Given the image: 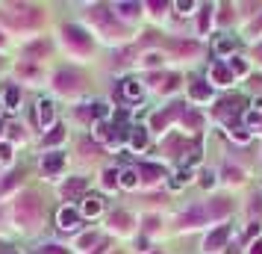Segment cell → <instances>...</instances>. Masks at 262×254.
<instances>
[{
    "label": "cell",
    "mask_w": 262,
    "mask_h": 254,
    "mask_svg": "<svg viewBox=\"0 0 262 254\" xmlns=\"http://www.w3.org/2000/svg\"><path fill=\"white\" fill-rule=\"evenodd\" d=\"M118 183L124 186V189H136V186H139V171L136 169H124L121 171V178H118Z\"/></svg>",
    "instance_id": "18"
},
{
    "label": "cell",
    "mask_w": 262,
    "mask_h": 254,
    "mask_svg": "<svg viewBox=\"0 0 262 254\" xmlns=\"http://www.w3.org/2000/svg\"><path fill=\"white\" fill-rule=\"evenodd\" d=\"M85 189H89V181H85V178H68L65 186H62V195H65L68 201H83Z\"/></svg>",
    "instance_id": "5"
},
{
    "label": "cell",
    "mask_w": 262,
    "mask_h": 254,
    "mask_svg": "<svg viewBox=\"0 0 262 254\" xmlns=\"http://www.w3.org/2000/svg\"><path fill=\"white\" fill-rule=\"evenodd\" d=\"M233 80H236V77H233V71L227 68V62H212V65H209V83L230 86Z\"/></svg>",
    "instance_id": "6"
},
{
    "label": "cell",
    "mask_w": 262,
    "mask_h": 254,
    "mask_svg": "<svg viewBox=\"0 0 262 254\" xmlns=\"http://www.w3.org/2000/svg\"><path fill=\"white\" fill-rule=\"evenodd\" d=\"M177 86H180V77H177V74H171V77L165 80V86H162V92H174Z\"/></svg>",
    "instance_id": "37"
},
{
    "label": "cell",
    "mask_w": 262,
    "mask_h": 254,
    "mask_svg": "<svg viewBox=\"0 0 262 254\" xmlns=\"http://www.w3.org/2000/svg\"><path fill=\"white\" fill-rule=\"evenodd\" d=\"M115 12H121L124 18H133V15H139V3H115Z\"/></svg>",
    "instance_id": "27"
},
{
    "label": "cell",
    "mask_w": 262,
    "mask_h": 254,
    "mask_svg": "<svg viewBox=\"0 0 262 254\" xmlns=\"http://www.w3.org/2000/svg\"><path fill=\"white\" fill-rule=\"evenodd\" d=\"M189 95L194 97V101H209V97H212V86L203 83V80H194V83L189 86Z\"/></svg>",
    "instance_id": "17"
},
{
    "label": "cell",
    "mask_w": 262,
    "mask_h": 254,
    "mask_svg": "<svg viewBox=\"0 0 262 254\" xmlns=\"http://www.w3.org/2000/svg\"><path fill=\"white\" fill-rule=\"evenodd\" d=\"M62 33H65V42H68V45H74L77 50H89V48H92V36L85 33L83 27L68 24L65 30H62Z\"/></svg>",
    "instance_id": "3"
},
{
    "label": "cell",
    "mask_w": 262,
    "mask_h": 254,
    "mask_svg": "<svg viewBox=\"0 0 262 254\" xmlns=\"http://www.w3.org/2000/svg\"><path fill=\"white\" fill-rule=\"evenodd\" d=\"M203 222H206V210L203 207H191L189 213L180 216V225L183 228H194V225H203Z\"/></svg>",
    "instance_id": "13"
},
{
    "label": "cell",
    "mask_w": 262,
    "mask_h": 254,
    "mask_svg": "<svg viewBox=\"0 0 262 254\" xmlns=\"http://www.w3.org/2000/svg\"><path fill=\"white\" fill-rule=\"evenodd\" d=\"M38 254H68V248H62V245H41Z\"/></svg>",
    "instance_id": "36"
},
{
    "label": "cell",
    "mask_w": 262,
    "mask_h": 254,
    "mask_svg": "<svg viewBox=\"0 0 262 254\" xmlns=\"http://www.w3.org/2000/svg\"><path fill=\"white\" fill-rule=\"evenodd\" d=\"M118 178H121V171L106 169L103 171V189H115V186H118Z\"/></svg>",
    "instance_id": "26"
},
{
    "label": "cell",
    "mask_w": 262,
    "mask_h": 254,
    "mask_svg": "<svg viewBox=\"0 0 262 254\" xmlns=\"http://www.w3.org/2000/svg\"><path fill=\"white\" fill-rule=\"evenodd\" d=\"M142 92H144V89H142L139 80H133V77H130V80H124V95H127V97L136 101V97H142Z\"/></svg>",
    "instance_id": "22"
},
{
    "label": "cell",
    "mask_w": 262,
    "mask_h": 254,
    "mask_svg": "<svg viewBox=\"0 0 262 254\" xmlns=\"http://www.w3.org/2000/svg\"><path fill=\"white\" fill-rule=\"evenodd\" d=\"M95 136L100 139V142L118 145V133H112V124H109V121H97V124H95Z\"/></svg>",
    "instance_id": "16"
},
{
    "label": "cell",
    "mask_w": 262,
    "mask_h": 254,
    "mask_svg": "<svg viewBox=\"0 0 262 254\" xmlns=\"http://www.w3.org/2000/svg\"><path fill=\"white\" fill-rule=\"evenodd\" d=\"M56 222H59L62 230H77L80 228V210H74V207H62L59 213H56Z\"/></svg>",
    "instance_id": "9"
},
{
    "label": "cell",
    "mask_w": 262,
    "mask_h": 254,
    "mask_svg": "<svg viewBox=\"0 0 262 254\" xmlns=\"http://www.w3.org/2000/svg\"><path fill=\"white\" fill-rule=\"evenodd\" d=\"M21 15H12L9 12V18H12V24H21V27H30V24H38L41 21V12L38 9H33V6H15Z\"/></svg>",
    "instance_id": "8"
},
{
    "label": "cell",
    "mask_w": 262,
    "mask_h": 254,
    "mask_svg": "<svg viewBox=\"0 0 262 254\" xmlns=\"http://www.w3.org/2000/svg\"><path fill=\"white\" fill-rule=\"evenodd\" d=\"M103 213V198H97V195H85L83 198V210H80V216L85 219H97Z\"/></svg>",
    "instance_id": "12"
},
{
    "label": "cell",
    "mask_w": 262,
    "mask_h": 254,
    "mask_svg": "<svg viewBox=\"0 0 262 254\" xmlns=\"http://www.w3.org/2000/svg\"><path fill=\"white\" fill-rule=\"evenodd\" d=\"M0 42H3V36H0Z\"/></svg>",
    "instance_id": "48"
},
{
    "label": "cell",
    "mask_w": 262,
    "mask_h": 254,
    "mask_svg": "<svg viewBox=\"0 0 262 254\" xmlns=\"http://www.w3.org/2000/svg\"><path fill=\"white\" fill-rule=\"evenodd\" d=\"M21 183V174H6V181H0V195L9 192V189H15Z\"/></svg>",
    "instance_id": "29"
},
{
    "label": "cell",
    "mask_w": 262,
    "mask_h": 254,
    "mask_svg": "<svg viewBox=\"0 0 262 254\" xmlns=\"http://www.w3.org/2000/svg\"><path fill=\"white\" fill-rule=\"evenodd\" d=\"M209 21H212V6H203V15H201V33L209 30Z\"/></svg>",
    "instance_id": "34"
},
{
    "label": "cell",
    "mask_w": 262,
    "mask_h": 254,
    "mask_svg": "<svg viewBox=\"0 0 262 254\" xmlns=\"http://www.w3.org/2000/svg\"><path fill=\"white\" fill-rule=\"evenodd\" d=\"M230 136H233L236 142H242V145L250 142V130H248V127H230Z\"/></svg>",
    "instance_id": "30"
},
{
    "label": "cell",
    "mask_w": 262,
    "mask_h": 254,
    "mask_svg": "<svg viewBox=\"0 0 262 254\" xmlns=\"http://www.w3.org/2000/svg\"><path fill=\"white\" fill-rule=\"evenodd\" d=\"M230 207H233V204H230L227 198H218V201L206 210V216H224V213H230Z\"/></svg>",
    "instance_id": "24"
},
{
    "label": "cell",
    "mask_w": 262,
    "mask_h": 254,
    "mask_svg": "<svg viewBox=\"0 0 262 254\" xmlns=\"http://www.w3.org/2000/svg\"><path fill=\"white\" fill-rule=\"evenodd\" d=\"M139 174H142V181H147V183H156L159 178H162V169H159V166H150V163H144Z\"/></svg>",
    "instance_id": "19"
},
{
    "label": "cell",
    "mask_w": 262,
    "mask_h": 254,
    "mask_svg": "<svg viewBox=\"0 0 262 254\" xmlns=\"http://www.w3.org/2000/svg\"><path fill=\"white\" fill-rule=\"evenodd\" d=\"M15 219H18V225H36L38 219H41V201H38L36 195L30 192L24 195L21 201H18V207H15Z\"/></svg>",
    "instance_id": "1"
},
{
    "label": "cell",
    "mask_w": 262,
    "mask_h": 254,
    "mask_svg": "<svg viewBox=\"0 0 262 254\" xmlns=\"http://www.w3.org/2000/svg\"><path fill=\"white\" fill-rule=\"evenodd\" d=\"M253 27H256V30H259V27H262V21H256V24H253Z\"/></svg>",
    "instance_id": "47"
},
{
    "label": "cell",
    "mask_w": 262,
    "mask_h": 254,
    "mask_svg": "<svg viewBox=\"0 0 262 254\" xmlns=\"http://www.w3.org/2000/svg\"><path fill=\"white\" fill-rule=\"evenodd\" d=\"M3 104H6V109H18V89H15V86H9V89H6Z\"/></svg>",
    "instance_id": "28"
},
{
    "label": "cell",
    "mask_w": 262,
    "mask_h": 254,
    "mask_svg": "<svg viewBox=\"0 0 262 254\" xmlns=\"http://www.w3.org/2000/svg\"><path fill=\"white\" fill-rule=\"evenodd\" d=\"M250 210H253V213H262V201H259V198L253 201V207H250Z\"/></svg>",
    "instance_id": "45"
},
{
    "label": "cell",
    "mask_w": 262,
    "mask_h": 254,
    "mask_svg": "<svg viewBox=\"0 0 262 254\" xmlns=\"http://www.w3.org/2000/svg\"><path fill=\"white\" fill-rule=\"evenodd\" d=\"M27 53H30V56H36V53H48V42H38V45H33V48H27Z\"/></svg>",
    "instance_id": "38"
},
{
    "label": "cell",
    "mask_w": 262,
    "mask_h": 254,
    "mask_svg": "<svg viewBox=\"0 0 262 254\" xmlns=\"http://www.w3.org/2000/svg\"><path fill=\"white\" fill-rule=\"evenodd\" d=\"M147 142H150V139H147V127L136 124V127L130 130V148H133V151H144Z\"/></svg>",
    "instance_id": "14"
},
{
    "label": "cell",
    "mask_w": 262,
    "mask_h": 254,
    "mask_svg": "<svg viewBox=\"0 0 262 254\" xmlns=\"http://www.w3.org/2000/svg\"><path fill=\"white\" fill-rule=\"evenodd\" d=\"M130 222H133V216L130 213H112V225H118V228H130Z\"/></svg>",
    "instance_id": "31"
},
{
    "label": "cell",
    "mask_w": 262,
    "mask_h": 254,
    "mask_svg": "<svg viewBox=\"0 0 262 254\" xmlns=\"http://www.w3.org/2000/svg\"><path fill=\"white\" fill-rule=\"evenodd\" d=\"M36 119H38V124H41L45 130H50V127L56 124V107H53L50 97H41V101L36 104Z\"/></svg>",
    "instance_id": "4"
},
{
    "label": "cell",
    "mask_w": 262,
    "mask_h": 254,
    "mask_svg": "<svg viewBox=\"0 0 262 254\" xmlns=\"http://www.w3.org/2000/svg\"><path fill=\"white\" fill-rule=\"evenodd\" d=\"M0 163H12V145L0 142Z\"/></svg>",
    "instance_id": "35"
},
{
    "label": "cell",
    "mask_w": 262,
    "mask_h": 254,
    "mask_svg": "<svg viewBox=\"0 0 262 254\" xmlns=\"http://www.w3.org/2000/svg\"><path fill=\"white\" fill-rule=\"evenodd\" d=\"M227 68L233 71V77H236V74H248V65H245L242 60H230L227 62Z\"/></svg>",
    "instance_id": "33"
},
{
    "label": "cell",
    "mask_w": 262,
    "mask_h": 254,
    "mask_svg": "<svg viewBox=\"0 0 262 254\" xmlns=\"http://www.w3.org/2000/svg\"><path fill=\"white\" fill-rule=\"evenodd\" d=\"M109 115V107L106 104H92V107H83L80 109V119L89 121V119H97V121H106Z\"/></svg>",
    "instance_id": "15"
},
{
    "label": "cell",
    "mask_w": 262,
    "mask_h": 254,
    "mask_svg": "<svg viewBox=\"0 0 262 254\" xmlns=\"http://www.w3.org/2000/svg\"><path fill=\"white\" fill-rule=\"evenodd\" d=\"M256 60L262 62V45H256Z\"/></svg>",
    "instance_id": "46"
},
{
    "label": "cell",
    "mask_w": 262,
    "mask_h": 254,
    "mask_svg": "<svg viewBox=\"0 0 262 254\" xmlns=\"http://www.w3.org/2000/svg\"><path fill=\"white\" fill-rule=\"evenodd\" d=\"M174 6L180 9V15H189V9H194V3H191V0H180V3H174Z\"/></svg>",
    "instance_id": "39"
},
{
    "label": "cell",
    "mask_w": 262,
    "mask_h": 254,
    "mask_svg": "<svg viewBox=\"0 0 262 254\" xmlns=\"http://www.w3.org/2000/svg\"><path fill=\"white\" fill-rule=\"evenodd\" d=\"M238 104H242V101H238V97H233V101H221V104H218V109H215V112H218V115H221V119H227V115H230V112H233V115H236V112H238Z\"/></svg>",
    "instance_id": "20"
},
{
    "label": "cell",
    "mask_w": 262,
    "mask_h": 254,
    "mask_svg": "<svg viewBox=\"0 0 262 254\" xmlns=\"http://www.w3.org/2000/svg\"><path fill=\"white\" fill-rule=\"evenodd\" d=\"M201 183L206 186V189H209V186L215 183V174H212V171H203V174H201Z\"/></svg>",
    "instance_id": "41"
},
{
    "label": "cell",
    "mask_w": 262,
    "mask_h": 254,
    "mask_svg": "<svg viewBox=\"0 0 262 254\" xmlns=\"http://www.w3.org/2000/svg\"><path fill=\"white\" fill-rule=\"evenodd\" d=\"M92 245H100V233H83V237L77 240V248H80V251H89Z\"/></svg>",
    "instance_id": "21"
},
{
    "label": "cell",
    "mask_w": 262,
    "mask_h": 254,
    "mask_svg": "<svg viewBox=\"0 0 262 254\" xmlns=\"http://www.w3.org/2000/svg\"><path fill=\"white\" fill-rule=\"evenodd\" d=\"M227 178H230V181H242V171L233 169V166H227Z\"/></svg>",
    "instance_id": "43"
},
{
    "label": "cell",
    "mask_w": 262,
    "mask_h": 254,
    "mask_svg": "<svg viewBox=\"0 0 262 254\" xmlns=\"http://www.w3.org/2000/svg\"><path fill=\"white\" fill-rule=\"evenodd\" d=\"M250 127H262V115L250 112V115H248V130H250Z\"/></svg>",
    "instance_id": "40"
},
{
    "label": "cell",
    "mask_w": 262,
    "mask_h": 254,
    "mask_svg": "<svg viewBox=\"0 0 262 254\" xmlns=\"http://www.w3.org/2000/svg\"><path fill=\"white\" fill-rule=\"evenodd\" d=\"M248 254H262V240H259V237H256V242H250Z\"/></svg>",
    "instance_id": "42"
},
{
    "label": "cell",
    "mask_w": 262,
    "mask_h": 254,
    "mask_svg": "<svg viewBox=\"0 0 262 254\" xmlns=\"http://www.w3.org/2000/svg\"><path fill=\"white\" fill-rule=\"evenodd\" d=\"M230 233H233V228L230 225H221V228H215L206 240H203V251L206 254H215V251H221L227 245V240H230Z\"/></svg>",
    "instance_id": "2"
},
{
    "label": "cell",
    "mask_w": 262,
    "mask_h": 254,
    "mask_svg": "<svg viewBox=\"0 0 262 254\" xmlns=\"http://www.w3.org/2000/svg\"><path fill=\"white\" fill-rule=\"evenodd\" d=\"M144 62H147V65H159V62H162V56H159V53H147V56H144Z\"/></svg>",
    "instance_id": "44"
},
{
    "label": "cell",
    "mask_w": 262,
    "mask_h": 254,
    "mask_svg": "<svg viewBox=\"0 0 262 254\" xmlns=\"http://www.w3.org/2000/svg\"><path fill=\"white\" fill-rule=\"evenodd\" d=\"M215 50H218V53H230V50H236V38H218Z\"/></svg>",
    "instance_id": "32"
},
{
    "label": "cell",
    "mask_w": 262,
    "mask_h": 254,
    "mask_svg": "<svg viewBox=\"0 0 262 254\" xmlns=\"http://www.w3.org/2000/svg\"><path fill=\"white\" fill-rule=\"evenodd\" d=\"M62 166H65V154H62V151H50V154L41 157V171L50 174V178H53V174H59Z\"/></svg>",
    "instance_id": "7"
},
{
    "label": "cell",
    "mask_w": 262,
    "mask_h": 254,
    "mask_svg": "<svg viewBox=\"0 0 262 254\" xmlns=\"http://www.w3.org/2000/svg\"><path fill=\"white\" fill-rule=\"evenodd\" d=\"M62 139H65V127H53V130L45 136V148H48V145H59Z\"/></svg>",
    "instance_id": "25"
},
{
    "label": "cell",
    "mask_w": 262,
    "mask_h": 254,
    "mask_svg": "<svg viewBox=\"0 0 262 254\" xmlns=\"http://www.w3.org/2000/svg\"><path fill=\"white\" fill-rule=\"evenodd\" d=\"M189 181H191V169H180L177 174L171 178V189H183Z\"/></svg>",
    "instance_id": "23"
},
{
    "label": "cell",
    "mask_w": 262,
    "mask_h": 254,
    "mask_svg": "<svg viewBox=\"0 0 262 254\" xmlns=\"http://www.w3.org/2000/svg\"><path fill=\"white\" fill-rule=\"evenodd\" d=\"M92 18H95V21H97L100 27H103V30H109V33H115V36H124V30H121V27L115 24L112 18H109V12L103 9V6H95V9H92Z\"/></svg>",
    "instance_id": "10"
},
{
    "label": "cell",
    "mask_w": 262,
    "mask_h": 254,
    "mask_svg": "<svg viewBox=\"0 0 262 254\" xmlns=\"http://www.w3.org/2000/svg\"><path fill=\"white\" fill-rule=\"evenodd\" d=\"M77 86H80V74L77 71H65V68H62V71L56 74V89H59V92H77Z\"/></svg>",
    "instance_id": "11"
}]
</instances>
